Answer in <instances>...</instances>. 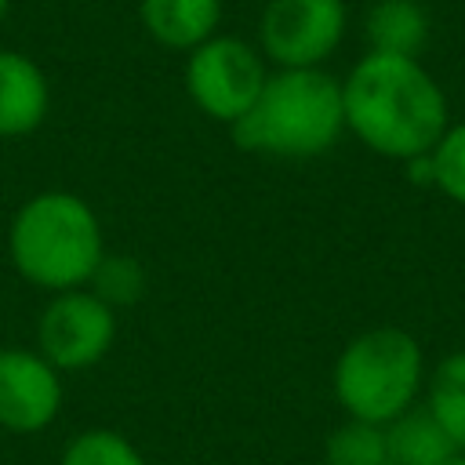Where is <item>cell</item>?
Returning <instances> with one entry per match:
<instances>
[{"label":"cell","mask_w":465,"mask_h":465,"mask_svg":"<svg viewBox=\"0 0 465 465\" xmlns=\"http://www.w3.org/2000/svg\"><path fill=\"white\" fill-rule=\"evenodd\" d=\"M345 131L385 160L432 153L450 124L447 94L418 58L367 51L341 80Z\"/></svg>","instance_id":"obj_1"},{"label":"cell","mask_w":465,"mask_h":465,"mask_svg":"<svg viewBox=\"0 0 465 465\" xmlns=\"http://www.w3.org/2000/svg\"><path fill=\"white\" fill-rule=\"evenodd\" d=\"M243 153L312 160L345 134L341 80L327 69H269L254 105L229 127Z\"/></svg>","instance_id":"obj_2"},{"label":"cell","mask_w":465,"mask_h":465,"mask_svg":"<svg viewBox=\"0 0 465 465\" xmlns=\"http://www.w3.org/2000/svg\"><path fill=\"white\" fill-rule=\"evenodd\" d=\"M7 254L15 272L47 294L87 287L105 254L102 222L80 193L44 189L15 211Z\"/></svg>","instance_id":"obj_3"},{"label":"cell","mask_w":465,"mask_h":465,"mask_svg":"<svg viewBox=\"0 0 465 465\" xmlns=\"http://www.w3.org/2000/svg\"><path fill=\"white\" fill-rule=\"evenodd\" d=\"M425 378V352L411 331L371 327L349 338L338 352L331 389L345 418L389 425L418 407Z\"/></svg>","instance_id":"obj_4"},{"label":"cell","mask_w":465,"mask_h":465,"mask_svg":"<svg viewBox=\"0 0 465 465\" xmlns=\"http://www.w3.org/2000/svg\"><path fill=\"white\" fill-rule=\"evenodd\" d=\"M265 76H269V62L262 58L258 44L232 33H214L211 40H203L185 54L189 102L203 116L229 127L254 105Z\"/></svg>","instance_id":"obj_5"},{"label":"cell","mask_w":465,"mask_h":465,"mask_svg":"<svg viewBox=\"0 0 465 465\" xmlns=\"http://www.w3.org/2000/svg\"><path fill=\"white\" fill-rule=\"evenodd\" d=\"M349 29L345 0H265L258 51L276 69H323Z\"/></svg>","instance_id":"obj_6"},{"label":"cell","mask_w":465,"mask_h":465,"mask_svg":"<svg viewBox=\"0 0 465 465\" xmlns=\"http://www.w3.org/2000/svg\"><path fill=\"white\" fill-rule=\"evenodd\" d=\"M116 341V309H109L94 291H58L47 298L36 320V352L54 371H87Z\"/></svg>","instance_id":"obj_7"},{"label":"cell","mask_w":465,"mask_h":465,"mask_svg":"<svg viewBox=\"0 0 465 465\" xmlns=\"http://www.w3.org/2000/svg\"><path fill=\"white\" fill-rule=\"evenodd\" d=\"M62 371H54L36 349H0V429L15 436L44 432L62 411Z\"/></svg>","instance_id":"obj_8"},{"label":"cell","mask_w":465,"mask_h":465,"mask_svg":"<svg viewBox=\"0 0 465 465\" xmlns=\"http://www.w3.org/2000/svg\"><path fill=\"white\" fill-rule=\"evenodd\" d=\"M51 109V84L40 62L0 47V138L33 134Z\"/></svg>","instance_id":"obj_9"},{"label":"cell","mask_w":465,"mask_h":465,"mask_svg":"<svg viewBox=\"0 0 465 465\" xmlns=\"http://www.w3.org/2000/svg\"><path fill=\"white\" fill-rule=\"evenodd\" d=\"M138 18L160 47L189 54L218 33L222 0H138Z\"/></svg>","instance_id":"obj_10"},{"label":"cell","mask_w":465,"mask_h":465,"mask_svg":"<svg viewBox=\"0 0 465 465\" xmlns=\"http://www.w3.org/2000/svg\"><path fill=\"white\" fill-rule=\"evenodd\" d=\"M367 51L418 58L429 44V15L418 0H374L363 18Z\"/></svg>","instance_id":"obj_11"},{"label":"cell","mask_w":465,"mask_h":465,"mask_svg":"<svg viewBox=\"0 0 465 465\" xmlns=\"http://www.w3.org/2000/svg\"><path fill=\"white\" fill-rule=\"evenodd\" d=\"M454 450L458 447L425 407L385 425V465H450Z\"/></svg>","instance_id":"obj_12"},{"label":"cell","mask_w":465,"mask_h":465,"mask_svg":"<svg viewBox=\"0 0 465 465\" xmlns=\"http://www.w3.org/2000/svg\"><path fill=\"white\" fill-rule=\"evenodd\" d=\"M425 411L450 436L458 450H465V349L443 356L425 378Z\"/></svg>","instance_id":"obj_13"},{"label":"cell","mask_w":465,"mask_h":465,"mask_svg":"<svg viewBox=\"0 0 465 465\" xmlns=\"http://www.w3.org/2000/svg\"><path fill=\"white\" fill-rule=\"evenodd\" d=\"M323 465H385V425L345 418L323 443Z\"/></svg>","instance_id":"obj_14"},{"label":"cell","mask_w":465,"mask_h":465,"mask_svg":"<svg viewBox=\"0 0 465 465\" xmlns=\"http://www.w3.org/2000/svg\"><path fill=\"white\" fill-rule=\"evenodd\" d=\"M145 283H149V276H145V269H142V262L134 254H109L105 251L98 269H94V276H91V283H87V291H94L109 309L120 312V309L142 302Z\"/></svg>","instance_id":"obj_15"},{"label":"cell","mask_w":465,"mask_h":465,"mask_svg":"<svg viewBox=\"0 0 465 465\" xmlns=\"http://www.w3.org/2000/svg\"><path fill=\"white\" fill-rule=\"evenodd\" d=\"M58 465H145V458L124 432L98 425V429L76 432L65 443Z\"/></svg>","instance_id":"obj_16"},{"label":"cell","mask_w":465,"mask_h":465,"mask_svg":"<svg viewBox=\"0 0 465 465\" xmlns=\"http://www.w3.org/2000/svg\"><path fill=\"white\" fill-rule=\"evenodd\" d=\"M429 163H432V189H440L447 200L465 207V120L447 124V131L429 153Z\"/></svg>","instance_id":"obj_17"},{"label":"cell","mask_w":465,"mask_h":465,"mask_svg":"<svg viewBox=\"0 0 465 465\" xmlns=\"http://www.w3.org/2000/svg\"><path fill=\"white\" fill-rule=\"evenodd\" d=\"M7 11H11V0H0V22L7 18Z\"/></svg>","instance_id":"obj_18"},{"label":"cell","mask_w":465,"mask_h":465,"mask_svg":"<svg viewBox=\"0 0 465 465\" xmlns=\"http://www.w3.org/2000/svg\"><path fill=\"white\" fill-rule=\"evenodd\" d=\"M450 465H465V450H454V458H450Z\"/></svg>","instance_id":"obj_19"}]
</instances>
